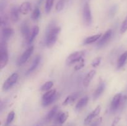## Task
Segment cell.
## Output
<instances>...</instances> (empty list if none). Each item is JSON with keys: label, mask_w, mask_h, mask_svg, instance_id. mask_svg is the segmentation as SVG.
Here are the masks:
<instances>
[{"label": "cell", "mask_w": 127, "mask_h": 126, "mask_svg": "<svg viewBox=\"0 0 127 126\" xmlns=\"http://www.w3.org/2000/svg\"><path fill=\"white\" fill-rule=\"evenodd\" d=\"M112 35V30L111 29L107 30L103 35L102 37H101V38L99 39V41L97 43V46L99 48L104 46L111 38Z\"/></svg>", "instance_id": "9c48e42d"}, {"label": "cell", "mask_w": 127, "mask_h": 126, "mask_svg": "<svg viewBox=\"0 0 127 126\" xmlns=\"http://www.w3.org/2000/svg\"><path fill=\"white\" fill-rule=\"evenodd\" d=\"M101 58H97L95 59H94L93 60V61L92 62V66L93 67H97L98 65H99V64L101 63Z\"/></svg>", "instance_id": "4dcf8cb0"}, {"label": "cell", "mask_w": 127, "mask_h": 126, "mask_svg": "<svg viewBox=\"0 0 127 126\" xmlns=\"http://www.w3.org/2000/svg\"><path fill=\"white\" fill-rule=\"evenodd\" d=\"M8 51L7 42L1 40L0 43V67H4L8 63Z\"/></svg>", "instance_id": "7a4b0ae2"}, {"label": "cell", "mask_w": 127, "mask_h": 126, "mask_svg": "<svg viewBox=\"0 0 127 126\" xmlns=\"http://www.w3.org/2000/svg\"><path fill=\"white\" fill-rule=\"evenodd\" d=\"M38 32H39V27L38 26H34L31 30V35H30L29 38L28 40L29 44H31L33 42V40L38 35Z\"/></svg>", "instance_id": "44dd1931"}, {"label": "cell", "mask_w": 127, "mask_h": 126, "mask_svg": "<svg viewBox=\"0 0 127 126\" xmlns=\"http://www.w3.org/2000/svg\"><path fill=\"white\" fill-rule=\"evenodd\" d=\"M83 17L84 22L87 26H90L93 22V17H92L91 9L90 5L88 3H86L84 5L83 9Z\"/></svg>", "instance_id": "5b68a950"}, {"label": "cell", "mask_w": 127, "mask_h": 126, "mask_svg": "<svg viewBox=\"0 0 127 126\" xmlns=\"http://www.w3.org/2000/svg\"><path fill=\"white\" fill-rule=\"evenodd\" d=\"M14 30L12 28L4 27L2 28L1 30V40L7 42L13 35Z\"/></svg>", "instance_id": "4fadbf2b"}, {"label": "cell", "mask_w": 127, "mask_h": 126, "mask_svg": "<svg viewBox=\"0 0 127 126\" xmlns=\"http://www.w3.org/2000/svg\"><path fill=\"white\" fill-rule=\"evenodd\" d=\"M58 106H55L49 111V112L47 114V117H46V120L48 121H51L52 119L54 118L55 116L57 115V111H58Z\"/></svg>", "instance_id": "cb8c5ba5"}, {"label": "cell", "mask_w": 127, "mask_h": 126, "mask_svg": "<svg viewBox=\"0 0 127 126\" xmlns=\"http://www.w3.org/2000/svg\"><path fill=\"white\" fill-rule=\"evenodd\" d=\"M18 79L19 75L17 73H14L12 75H10L2 85V90L4 91H6L10 90L16 84V82L18 80Z\"/></svg>", "instance_id": "8992f818"}, {"label": "cell", "mask_w": 127, "mask_h": 126, "mask_svg": "<svg viewBox=\"0 0 127 126\" xmlns=\"http://www.w3.org/2000/svg\"><path fill=\"white\" fill-rule=\"evenodd\" d=\"M58 97L55 89H52L45 93L42 96V104L43 107L49 106Z\"/></svg>", "instance_id": "3957f363"}, {"label": "cell", "mask_w": 127, "mask_h": 126, "mask_svg": "<svg viewBox=\"0 0 127 126\" xmlns=\"http://www.w3.org/2000/svg\"><path fill=\"white\" fill-rule=\"evenodd\" d=\"M41 16V12L40 10L38 8V7H36L34 10H33V12L32 14V16H31V18L33 21H37L40 19Z\"/></svg>", "instance_id": "d4e9b609"}, {"label": "cell", "mask_w": 127, "mask_h": 126, "mask_svg": "<svg viewBox=\"0 0 127 126\" xmlns=\"http://www.w3.org/2000/svg\"><path fill=\"white\" fill-rule=\"evenodd\" d=\"M99 123H100V121H99V120H97V121H95V122L91 125V126H99Z\"/></svg>", "instance_id": "836d02e7"}, {"label": "cell", "mask_w": 127, "mask_h": 126, "mask_svg": "<svg viewBox=\"0 0 127 126\" xmlns=\"http://www.w3.org/2000/svg\"><path fill=\"white\" fill-rule=\"evenodd\" d=\"M41 61V56L40 55H37V56L35 58V59H33V62L32 63V65L29 68V69L27 70L26 74H29L30 73L32 72L33 71H34L37 67H38V65H39Z\"/></svg>", "instance_id": "9a60e30c"}, {"label": "cell", "mask_w": 127, "mask_h": 126, "mask_svg": "<svg viewBox=\"0 0 127 126\" xmlns=\"http://www.w3.org/2000/svg\"><path fill=\"white\" fill-rule=\"evenodd\" d=\"M127 31V16L126 18L125 19V20L123 21L121 27H120V32H121V33H125Z\"/></svg>", "instance_id": "f546056e"}, {"label": "cell", "mask_w": 127, "mask_h": 126, "mask_svg": "<svg viewBox=\"0 0 127 126\" xmlns=\"http://www.w3.org/2000/svg\"><path fill=\"white\" fill-rule=\"evenodd\" d=\"M127 61V51H125L122 54H121L120 57H119V59L117 61V68L118 69H120L124 65H125Z\"/></svg>", "instance_id": "7402d4cb"}, {"label": "cell", "mask_w": 127, "mask_h": 126, "mask_svg": "<svg viewBox=\"0 0 127 126\" xmlns=\"http://www.w3.org/2000/svg\"><path fill=\"white\" fill-rule=\"evenodd\" d=\"M84 54H85V52L84 51H76L71 53L67 58L66 63L68 65H71L77 62L81 61L83 59V57L84 56Z\"/></svg>", "instance_id": "277c9868"}, {"label": "cell", "mask_w": 127, "mask_h": 126, "mask_svg": "<svg viewBox=\"0 0 127 126\" xmlns=\"http://www.w3.org/2000/svg\"><path fill=\"white\" fill-rule=\"evenodd\" d=\"M88 101H89V98H88V96H85V97H83L82 98H81L80 100L78 101V102L77 103L76 105V110L79 111V110L84 108V107L86 106L87 104H88Z\"/></svg>", "instance_id": "ac0fdd59"}, {"label": "cell", "mask_w": 127, "mask_h": 126, "mask_svg": "<svg viewBox=\"0 0 127 126\" xmlns=\"http://www.w3.org/2000/svg\"><path fill=\"white\" fill-rule=\"evenodd\" d=\"M64 5H65V0H59L56 4V11H58V12L62 11L64 9Z\"/></svg>", "instance_id": "f1b7e54d"}, {"label": "cell", "mask_w": 127, "mask_h": 126, "mask_svg": "<svg viewBox=\"0 0 127 126\" xmlns=\"http://www.w3.org/2000/svg\"><path fill=\"white\" fill-rule=\"evenodd\" d=\"M21 32L24 38L28 41L31 35V30L27 21H24L21 25Z\"/></svg>", "instance_id": "8fae6325"}, {"label": "cell", "mask_w": 127, "mask_h": 126, "mask_svg": "<svg viewBox=\"0 0 127 126\" xmlns=\"http://www.w3.org/2000/svg\"><path fill=\"white\" fill-rule=\"evenodd\" d=\"M117 11V6H113L109 10V16L110 17H113L115 15Z\"/></svg>", "instance_id": "1f68e13d"}, {"label": "cell", "mask_w": 127, "mask_h": 126, "mask_svg": "<svg viewBox=\"0 0 127 126\" xmlns=\"http://www.w3.org/2000/svg\"><path fill=\"white\" fill-rule=\"evenodd\" d=\"M53 86V82L52 81H48L45 83L41 87V90L43 91H47L51 90L52 86Z\"/></svg>", "instance_id": "484cf974"}, {"label": "cell", "mask_w": 127, "mask_h": 126, "mask_svg": "<svg viewBox=\"0 0 127 126\" xmlns=\"http://www.w3.org/2000/svg\"><path fill=\"white\" fill-rule=\"evenodd\" d=\"M15 117V112L14 111H11L7 115V119H6V126H8L9 125H10L11 124V122L13 121Z\"/></svg>", "instance_id": "4316f807"}, {"label": "cell", "mask_w": 127, "mask_h": 126, "mask_svg": "<svg viewBox=\"0 0 127 126\" xmlns=\"http://www.w3.org/2000/svg\"><path fill=\"white\" fill-rule=\"evenodd\" d=\"M100 111H101V107L100 106H97L94 110H93L89 115L86 117V118L84 119V124L85 125H88L91 122V121H93V119L95 118V117L98 116V115L100 114Z\"/></svg>", "instance_id": "30bf717a"}, {"label": "cell", "mask_w": 127, "mask_h": 126, "mask_svg": "<svg viewBox=\"0 0 127 126\" xmlns=\"http://www.w3.org/2000/svg\"><path fill=\"white\" fill-rule=\"evenodd\" d=\"M61 126V125H57V126Z\"/></svg>", "instance_id": "e575fe53"}, {"label": "cell", "mask_w": 127, "mask_h": 126, "mask_svg": "<svg viewBox=\"0 0 127 126\" xmlns=\"http://www.w3.org/2000/svg\"><path fill=\"white\" fill-rule=\"evenodd\" d=\"M95 70H91L86 74V75L85 76L84 79H83V85L86 87L89 86V85L90 84L91 82L92 81L93 79L94 78V75H95Z\"/></svg>", "instance_id": "5bb4252c"}, {"label": "cell", "mask_w": 127, "mask_h": 126, "mask_svg": "<svg viewBox=\"0 0 127 126\" xmlns=\"http://www.w3.org/2000/svg\"><path fill=\"white\" fill-rule=\"evenodd\" d=\"M105 88V84L104 82H101L99 85H98L97 88H96V90H95V91L94 92L93 94V98H94V100H97L100 95L102 94L103 91H104Z\"/></svg>", "instance_id": "e0dca14e"}, {"label": "cell", "mask_w": 127, "mask_h": 126, "mask_svg": "<svg viewBox=\"0 0 127 126\" xmlns=\"http://www.w3.org/2000/svg\"><path fill=\"white\" fill-rule=\"evenodd\" d=\"M78 96H79V93H73L71 94V95H69V96H67L66 98L64 100V101H63L62 105H63V106H67V105L72 103H73L76 100L77 98H78Z\"/></svg>", "instance_id": "ffe728a7"}, {"label": "cell", "mask_w": 127, "mask_h": 126, "mask_svg": "<svg viewBox=\"0 0 127 126\" xmlns=\"http://www.w3.org/2000/svg\"><path fill=\"white\" fill-rule=\"evenodd\" d=\"M68 117V113L67 112H61V113L58 114L56 117V122L58 124L61 125L63 124V123L66 121Z\"/></svg>", "instance_id": "d6986e66"}, {"label": "cell", "mask_w": 127, "mask_h": 126, "mask_svg": "<svg viewBox=\"0 0 127 126\" xmlns=\"http://www.w3.org/2000/svg\"><path fill=\"white\" fill-rule=\"evenodd\" d=\"M33 49H34L33 46H31L29 48H27L24 52L23 54L21 56V57H19V58L18 59V60H17V64L19 65H22L24 64L27 61V60L29 59L30 57L31 56L33 51Z\"/></svg>", "instance_id": "52a82bcc"}, {"label": "cell", "mask_w": 127, "mask_h": 126, "mask_svg": "<svg viewBox=\"0 0 127 126\" xmlns=\"http://www.w3.org/2000/svg\"><path fill=\"white\" fill-rule=\"evenodd\" d=\"M19 7H17L16 5H14L11 7L10 11V18L11 21L14 23H16L19 19Z\"/></svg>", "instance_id": "7c38bea8"}, {"label": "cell", "mask_w": 127, "mask_h": 126, "mask_svg": "<svg viewBox=\"0 0 127 126\" xmlns=\"http://www.w3.org/2000/svg\"><path fill=\"white\" fill-rule=\"evenodd\" d=\"M32 8V5L30 2L26 1V2H22L19 6V11L21 14L24 15H26L29 12V11Z\"/></svg>", "instance_id": "2e32d148"}, {"label": "cell", "mask_w": 127, "mask_h": 126, "mask_svg": "<svg viewBox=\"0 0 127 126\" xmlns=\"http://www.w3.org/2000/svg\"><path fill=\"white\" fill-rule=\"evenodd\" d=\"M60 32L61 28L56 25L55 21H52L48 24L45 34V44L48 48H51L55 44Z\"/></svg>", "instance_id": "6da1fadb"}, {"label": "cell", "mask_w": 127, "mask_h": 126, "mask_svg": "<svg viewBox=\"0 0 127 126\" xmlns=\"http://www.w3.org/2000/svg\"><path fill=\"white\" fill-rule=\"evenodd\" d=\"M119 121H120V117H115V118L114 119V121H113L112 124V126H116L117 125L118 122H119Z\"/></svg>", "instance_id": "d6a6232c"}, {"label": "cell", "mask_w": 127, "mask_h": 126, "mask_svg": "<svg viewBox=\"0 0 127 126\" xmlns=\"http://www.w3.org/2000/svg\"><path fill=\"white\" fill-rule=\"evenodd\" d=\"M53 2H54V0H46L45 2V12L47 14L50 13V12L52 10V7H53Z\"/></svg>", "instance_id": "83f0119b"}, {"label": "cell", "mask_w": 127, "mask_h": 126, "mask_svg": "<svg viewBox=\"0 0 127 126\" xmlns=\"http://www.w3.org/2000/svg\"><path fill=\"white\" fill-rule=\"evenodd\" d=\"M102 37L101 33H99V34L94 35L91 36V37H88L84 40V44H91V43H94V42H96L97 40L100 39Z\"/></svg>", "instance_id": "603a6c76"}, {"label": "cell", "mask_w": 127, "mask_h": 126, "mask_svg": "<svg viewBox=\"0 0 127 126\" xmlns=\"http://www.w3.org/2000/svg\"><path fill=\"white\" fill-rule=\"evenodd\" d=\"M122 93H117L114 96L112 100L111 101V105H110V111L114 112L119 109V107L122 103Z\"/></svg>", "instance_id": "ba28073f"}]
</instances>
